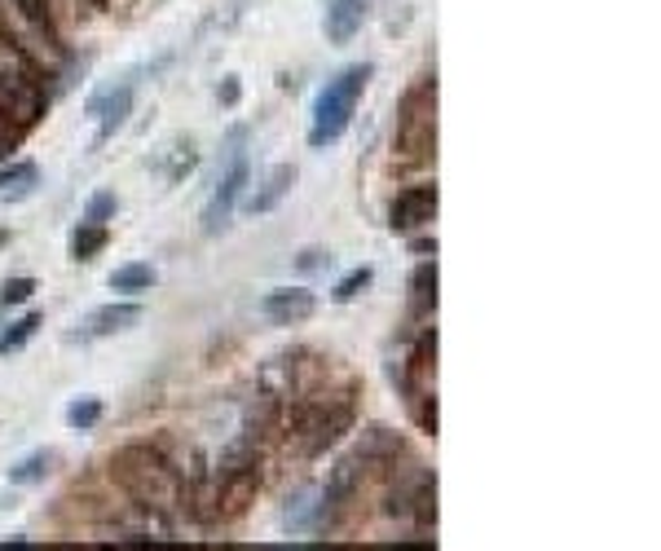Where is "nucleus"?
Here are the masks:
<instances>
[{
	"instance_id": "nucleus-1",
	"label": "nucleus",
	"mask_w": 661,
	"mask_h": 551,
	"mask_svg": "<svg viewBox=\"0 0 661 551\" xmlns=\"http://www.w3.org/2000/svg\"><path fill=\"white\" fill-rule=\"evenodd\" d=\"M371 75H375L371 62H353V67H345L336 80H326V88H322L317 101H313V124H309V146H313V151L336 146V142L349 133V124H353V116H358V101H362Z\"/></svg>"
},
{
	"instance_id": "nucleus-2",
	"label": "nucleus",
	"mask_w": 661,
	"mask_h": 551,
	"mask_svg": "<svg viewBox=\"0 0 661 551\" xmlns=\"http://www.w3.org/2000/svg\"><path fill=\"white\" fill-rule=\"evenodd\" d=\"M110 472H116V481L142 507H172L181 499V477L168 464V455L155 451V446H124L116 459H110Z\"/></svg>"
},
{
	"instance_id": "nucleus-3",
	"label": "nucleus",
	"mask_w": 661,
	"mask_h": 551,
	"mask_svg": "<svg viewBox=\"0 0 661 551\" xmlns=\"http://www.w3.org/2000/svg\"><path fill=\"white\" fill-rule=\"evenodd\" d=\"M393 146H397V155H401L406 164H428V159H432V146H436V80H432V75H423V80L401 97Z\"/></svg>"
},
{
	"instance_id": "nucleus-4",
	"label": "nucleus",
	"mask_w": 661,
	"mask_h": 551,
	"mask_svg": "<svg viewBox=\"0 0 661 551\" xmlns=\"http://www.w3.org/2000/svg\"><path fill=\"white\" fill-rule=\"evenodd\" d=\"M45 93L23 80L0 71V155H10V146H19L40 120H45Z\"/></svg>"
},
{
	"instance_id": "nucleus-5",
	"label": "nucleus",
	"mask_w": 661,
	"mask_h": 551,
	"mask_svg": "<svg viewBox=\"0 0 661 551\" xmlns=\"http://www.w3.org/2000/svg\"><path fill=\"white\" fill-rule=\"evenodd\" d=\"M349 428H353V402L349 397L300 402L296 419H291V436H304V455H322L326 446H336Z\"/></svg>"
},
{
	"instance_id": "nucleus-6",
	"label": "nucleus",
	"mask_w": 661,
	"mask_h": 551,
	"mask_svg": "<svg viewBox=\"0 0 661 551\" xmlns=\"http://www.w3.org/2000/svg\"><path fill=\"white\" fill-rule=\"evenodd\" d=\"M248 181H252V168H248L243 155H235L230 172L216 181V190H212V199H207V207H203V235H207V239H216V235L230 230V216H235L239 194L248 190Z\"/></svg>"
},
{
	"instance_id": "nucleus-7",
	"label": "nucleus",
	"mask_w": 661,
	"mask_h": 551,
	"mask_svg": "<svg viewBox=\"0 0 661 551\" xmlns=\"http://www.w3.org/2000/svg\"><path fill=\"white\" fill-rule=\"evenodd\" d=\"M432 216H436V185H406L388 203V230L393 235H414V230L432 226Z\"/></svg>"
},
{
	"instance_id": "nucleus-8",
	"label": "nucleus",
	"mask_w": 661,
	"mask_h": 551,
	"mask_svg": "<svg viewBox=\"0 0 661 551\" xmlns=\"http://www.w3.org/2000/svg\"><path fill=\"white\" fill-rule=\"evenodd\" d=\"M133 97H137V84L124 80V84L106 88V93H97V97L88 101V116L97 120V137H101V142L116 137V133L129 124V116H133Z\"/></svg>"
},
{
	"instance_id": "nucleus-9",
	"label": "nucleus",
	"mask_w": 661,
	"mask_h": 551,
	"mask_svg": "<svg viewBox=\"0 0 661 551\" xmlns=\"http://www.w3.org/2000/svg\"><path fill=\"white\" fill-rule=\"evenodd\" d=\"M261 309H265V318L274 326H300V322H309L317 313V296L304 291V287H274L261 300Z\"/></svg>"
},
{
	"instance_id": "nucleus-10",
	"label": "nucleus",
	"mask_w": 661,
	"mask_h": 551,
	"mask_svg": "<svg viewBox=\"0 0 661 551\" xmlns=\"http://www.w3.org/2000/svg\"><path fill=\"white\" fill-rule=\"evenodd\" d=\"M142 322V304L137 300H120V304H101L84 318V336L101 340V336H116V331H129Z\"/></svg>"
},
{
	"instance_id": "nucleus-11",
	"label": "nucleus",
	"mask_w": 661,
	"mask_h": 551,
	"mask_svg": "<svg viewBox=\"0 0 661 551\" xmlns=\"http://www.w3.org/2000/svg\"><path fill=\"white\" fill-rule=\"evenodd\" d=\"M371 5H375V0H336V5L326 10V40L330 45H349L362 32Z\"/></svg>"
},
{
	"instance_id": "nucleus-12",
	"label": "nucleus",
	"mask_w": 661,
	"mask_h": 551,
	"mask_svg": "<svg viewBox=\"0 0 661 551\" xmlns=\"http://www.w3.org/2000/svg\"><path fill=\"white\" fill-rule=\"evenodd\" d=\"M291 185H296V168L291 164H278V168H269V177L261 181V190L248 199V212L252 216H265V212H274L287 194H291Z\"/></svg>"
},
{
	"instance_id": "nucleus-13",
	"label": "nucleus",
	"mask_w": 661,
	"mask_h": 551,
	"mask_svg": "<svg viewBox=\"0 0 661 551\" xmlns=\"http://www.w3.org/2000/svg\"><path fill=\"white\" fill-rule=\"evenodd\" d=\"M432 309H436V261H423L410 274V313L428 318Z\"/></svg>"
},
{
	"instance_id": "nucleus-14",
	"label": "nucleus",
	"mask_w": 661,
	"mask_h": 551,
	"mask_svg": "<svg viewBox=\"0 0 661 551\" xmlns=\"http://www.w3.org/2000/svg\"><path fill=\"white\" fill-rule=\"evenodd\" d=\"M53 464H58L53 451H32V455H23V459L10 468V486H36V481H45V477L53 472Z\"/></svg>"
},
{
	"instance_id": "nucleus-15",
	"label": "nucleus",
	"mask_w": 661,
	"mask_h": 551,
	"mask_svg": "<svg viewBox=\"0 0 661 551\" xmlns=\"http://www.w3.org/2000/svg\"><path fill=\"white\" fill-rule=\"evenodd\" d=\"M155 287V269L151 265H120L110 274V291H124V296H142Z\"/></svg>"
},
{
	"instance_id": "nucleus-16",
	"label": "nucleus",
	"mask_w": 661,
	"mask_h": 551,
	"mask_svg": "<svg viewBox=\"0 0 661 551\" xmlns=\"http://www.w3.org/2000/svg\"><path fill=\"white\" fill-rule=\"evenodd\" d=\"M40 322H45V313H23L19 322H10V331L0 336V358H5V354H19V349L36 336V331H40Z\"/></svg>"
},
{
	"instance_id": "nucleus-17",
	"label": "nucleus",
	"mask_w": 661,
	"mask_h": 551,
	"mask_svg": "<svg viewBox=\"0 0 661 551\" xmlns=\"http://www.w3.org/2000/svg\"><path fill=\"white\" fill-rule=\"evenodd\" d=\"M106 239H110L106 226H93V220H84V226L71 235V256H75V261H93V256L106 248Z\"/></svg>"
},
{
	"instance_id": "nucleus-18",
	"label": "nucleus",
	"mask_w": 661,
	"mask_h": 551,
	"mask_svg": "<svg viewBox=\"0 0 661 551\" xmlns=\"http://www.w3.org/2000/svg\"><path fill=\"white\" fill-rule=\"evenodd\" d=\"M36 177H40V168H36L32 159L0 168V194H27V190L36 185Z\"/></svg>"
},
{
	"instance_id": "nucleus-19",
	"label": "nucleus",
	"mask_w": 661,
	"mask_h": 551,
	"mask_svg": "<svg viewBox=\"0 0 661 551\" xmlns=\"http://www.w3.org/2000/svg\"><path fill=\"white\" fill-rule=\"evenodd\" d=\"M375 283V269L371 265H358V269H349L340 283H336V291H330V300H336V304H349V300H358L366 287Z\"/></svg>"
},
{
	"instance_id": "nucleus-20",
	"label": "nucleus",
	"mask_w": 661,
	"mask_h": 551,
	"mask_svg": "<svg viewBox=\"0 0 661 551\" xmlns=\"http://www.w3.org/2000/svg\"><path fill=\"white\" fill-rule=\"evenodd\" d=\"M97 419H101V402H97V397H75V402L67 406V423L80 428V432L97 428Z\"/></svg>"
},
{
	"instance_id": "nucleus-21",
	"label": "nucleus",
	"mask_w": 661,
	"mask_h": 551,
	"mask_svg": "<svg viewBox=\"0 0 661 551\" xmlns=\"http://www.w3.org/2000/svg\"><path fill=\"white\" fill-rule=\"evenodd\" d=\"M14 5H19V14H23L32 27H40V32L53 36V10H49V0H14Z\"/></svg>"
},
{
	"instance_id": "nucleus-22",
	"label": "nucleus",
	"mask_w": 661,
	"mask_h": 551,
	"mask_svg": "<svg viewBox=\"0 0 661 551\" xmlns=\"http://www.w3.org/2000/svg\"><path fill=\"white\" fill-rule=\"evenodd\" d=\"M116 194H110V190H97L93 199H88V207H84V220H93V226H106V220L110 216H116Z\"/></svg>"
},
{
	"instance_id": "nucleus-23",
	"label": "nucleus",
	"mask_w": 661,
	"mask_h": 551,
	"mask_svg": "<svg viewBox=\"0 0 661 551\" xmlns=\"http://www.w3.org/2000/svg\"><path fill=\"white\" fill-rule=\"evenodd\" d=\"M32 291H36V278H5V287H0V304L5 309H14V304H23V300H32Z\"/></svg>"
},
{
	"instance_id": "nucleus-24",
	"label": "nucleus",
	"mask_w": 661,
	"mask_h": 551,
	"mask_svg": "<svg viewBox=\"0 0 661 551\" xmlns=\"http://www.w3.org/2000/svg\"><path fill=\"white\" fill-rule=\"evenodd\" d=\"M414 512H419V525H432V520H436V481H432V477H423V481H419Z\"/></svg>"
},
{
	"instance_id": "nucleus-25",
	"label": "nucleus",
	"mask_w": 661,
	"mask_h": 551,
	"mask_svg": "<svg viewBox=\"0 0 661 551\" xmlns=\"http://www.w3.org/2000/svg\"><path fill=\"white\" fill-rule=\"evenodd\" d=\"M414 415H419V428L436 436V393H414Z\"/></svg>"
},
{
	"instance_id": "nucleus-26",
	"label": "nucleus",
	"mask_w": 661,
	"mask_h": 551,
	"mask_svg": "<svg viewBox=\"0 0 661 551\" xmlns=\"http://www.w3.org/2000/svg\"><path fill=\"white\" fill-rule=\"evenodd\" d=\"M220 101H226V106L239 101V80H235V75H226V84H220Z\"/></svg>"
},
{
	"instance_id": "nucleus-27",
	"label": "nucleus",
	"mask_w": 661,
	"mask_h": 551,
	"mask_svg": "<svg viewBox=\"0 0 661 551\" xmlns=\"http://www.w3.org/2000/svg\"><path fill=\"white\" fill-rule=\"evenodd\" d=\"M0 45H19V40H14V32L5 27V19H0Z\"/></svg>"
},
{
	"instance_id": "nucleus-28",
	"label": "nucleus",
	"mask_w": 661,
	"mask_h": 551,
	"mask_svg": "<svg viewBox=\"0 0 661 551\" xmlns=\"http://www.w3.org/2000/svg\"><path fill=\"white\" fill-rule=\"evenodd\" d=\"M10 243V230H0V248H5Z\"/></svg>"
},
{
	"instance_id": "nucleus-29",
	"label": "nucleus",
	"mask_w": 661,
	"mask_h": 551,
	"mask_svg": "<svg viewBox=\"0 0 661 551\" xmlns=\"http://www.w3.org/2000/svg\"><path fill=\"white\" fill-rule=\"evenodd\" d=\"M93 5H97V10H106V0H93Z\"/></svg>"
}]
</instances>
